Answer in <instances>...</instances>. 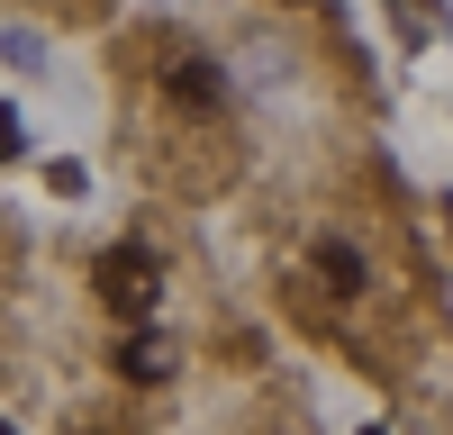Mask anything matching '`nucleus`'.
<instances>
[{"mask_svg": "<svg viewBox=\"0 0 453 435\" xmlns=\"http://www.w3.org/2000/svg\"><path fill=\"white\" fill-rule=\"evenodd\" d=\"M91 281H100V300L109 309H119V317H155V254H145V245H109L100 254V263H91Z\"/></svg>", "mask_w": 453, "mask_h": 435, "instance_id": "f257e3e1", "label": "nucleus"}, {"mask_svg": "<svg viewBox=\"0 0 453 435\" xmlns=\"http://www.w3.org/2000/svg\"><path fill=\"white\" fill-rule=\"evenodd\" d=\"M164 91L191 109V118H209V109L226 100V72H218L209 55H173V64H164Z\"/></svg>", "mask_w": 453, "mask_h": 435, "instance_id": "f03ea898", "label": "nucleus"}, {"mask_svg": "<svg viewBox=\"0 0 453 435\" xmlns=\"http://www.w3.org/2000/svg\"><path fill=\"white\" fill-rule=\"evenodd\" d=\"M318 281L335 290V300H354V290L372 281V263H363V254H354L345 236H318Z\"/></svg>", "mask_w": 453, "mask_h": 435, "instance_id": "7ed1b4c3", "label": "nucleus"}, {"mask_svg": "<svg viewBox=\"0 0 453 435\" xmlns=\"http://www.w3.org/2000/svg\"><path fill=\"white\" fill-rule=\"evenodd\" d=\"M119 372L127 381H173V345L155 336V326H136V336L119 345Z\"/></svg>", "mask_w": 453, "mask_h": 435, "instance_id": "20e7f679", "label": "nucleus"}, {"mask_svg": "<svg viewBox=\"0 0 453 435\" xmlns=\"http://www.w3.org/2000/svg\"><path fill=\"white\" fill-rule=\"evenodd\" d=\"M19 145H27V136H19V118H10V109H0V164H10Z\"/></svg>", "mask_w": 453, "mask_h": 435, "instance_id": "39448f33", "label": "nucleus"}, {"mask_svg": "<svg viewBox=\"0 0 453 435\" xmlns=\"http://www.w3.org/2000/svg\"><path fill=\"white\" fill-rule=\"evenodd\" d=\"M363 435H381V426H363Z\"/></svg>", "mask_w": 453, "mask_h": 435, "instance_id": "423d86ee", "label": "nucleus"}, {"mask_svg": "<svg viewBox=\"0 0 453 435\" xmlns=\"http://www.w3.org/2000/svg\"><path fill=\"white\" fill-rule=\"evenodd\" d=\"M0 435H10V426H0Z\"/></svg>", "mask_w": 453, "mask_h": 435, "instance_id": "0eeeda50", "label": "nucleus"}]
</instances>
